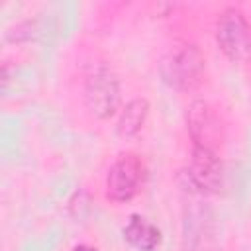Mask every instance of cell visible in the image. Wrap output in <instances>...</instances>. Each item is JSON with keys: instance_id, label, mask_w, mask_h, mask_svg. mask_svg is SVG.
<instances>
[{"instance_id": "obj_1", "label": "cell", "mask_w": 251, "mask_h": 251, "mask_svg": "<svg viewBox=\"0 0 251 251\" xmlns=\"http://www.w3.org/2000/svg\"><path fill=\"white\" fill-rule=\"evenodd\" d=\"M204 55L194 43H175L159 61L161 80L178 92L194 90L204 78Z\"/></svg>"}, {"instance_id": "obj_2", "label": "cell", "mask_w": 251, "mask_h": 251, "mask_svg": "<svg viewBox=\"0 0 251 251\" xmlns=\"http://www.w3.org/2000/svg\"><path fill=\"white\" fill-rule=\"evenodd\" d=\"M120 100L122 92L116 73L104 63H94L84 76V102L88 110L96 118L106 120L116 114Z\"/></svg>"}, {"instance_id": "obj_3", "label": "cell", "mask_w": 251, "mask_h": 251, "mask_svg": "<svg viewBox=\"0 0 251 251\" xmlns=\"http://www.w3.org/2000/svg\"><path fill=\"white\" fill-rule=\"evenodd\" d=\"M216 43L231 63L251 61V25L243 12L226 8L216 20Z\"/></svg>"}, {"instance_id": "obj_4", "label": "cell", "mask_w": 251, "mask_h": 251, "mask_svg": "<svg viewBox=\"0 0 251 251\" xmlns=\"http://www.w3.org/2000/svg\"><path fill=\"white\" fill-rule=\"evenodd\" d=\"M182 251H218V224L214 212L200 202L184 210Z\"/></svg>"}, {"instance_id": "obj_5", "label": "cell", "mask_w": 251, "mask_h": 251, "mask_svg": "<svg viewBox=\"0 0 251 251\" xmlns=\"http://www.w3.org/2000/svg\"><path fill=\"white\" fill-rule=\"evenodd\" d=\"M143 182V163L137 155H122L108 171L106 176V196L112 202H129L141 188Z\"/></svg>"}, {"instance_id": "obj_6", "label": "cell", "mask_w": 251, "mask_h": 251, "mask_svg": "<svg viewBox=\"0 0 251 251\" xmlns=\"http://www.w3.org/2000/svg\"><path fill=\"white\" fill-rule=\"evenodd\" d=\"M188 180L200 192H220L224 186V165L214 149L192 145Z\"/></svg>"}, {"instance_id": "obj_7", "label": "cell", "mask_w": 251, "mask_h": 251, "mask_svg": "<svg viewBox=\"0 0 251 251\" xmlns=\"http://www.w3.org/2000/svg\"><path fill=\"white\" fill-rule=\"evenodd\" d=\"M186 122H188V131H190L192 143L200 145V147L214 149V143L218 141L220 126H218L214 114L210 112L208 104L202 102V100L192 102L190 108H188Z\"/></svg>"}, {"instance_id": "obj_8", "label": "cell", "mask_w": 251, "mask_h": 251, "mask_svg": "<svg viewBox=\"0 0 251 251\" xmlns=\"http://www.w3.org/2000/svg\"><path fill=\"white\" fill-rule=\"evenodd\" d=\"M124 239L137 251H155L161 245V231L155 224L139 214H131L122 229Z\"/></svg>"}, {"instance_id": "obj_9", "label": "cell", "mask_w": 251, "mask_h": 251, "mask_svg": "<svg viewBox=\"0 0 251 251\" xmlns=\"http://www.w3.org/2000/svg\"><path fill=\"white\" fill-rule=\"evenodd\" d=\"M147 116H149V102L145 98L129 100L124 106V110L120 112V118H118V124H116V133L122 139L135 137L143 129Z\"/></svg>"}, {"instance_id": "obj_10", "label": "cell", "mask_w": 251, "mask_h": 251, "mask_svg": "<svg viewBox=\"0 0 251 251\" xmlns=\"http://www.w3.org/2000/svg\"><path fill=\"white\" fill-rule=\"evenodd\" d=\"M73 251H98V249H94V247H90V245H76Z\"/></svg>"}]
</instances>
